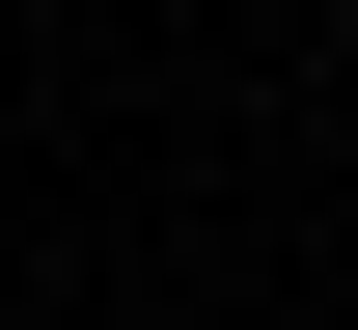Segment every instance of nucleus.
Returning <instances> with one entry per match:
<instances>
[{"label": "nucleus", "mask_w": 358, "mask_h": 330, "mask_svg": "<svg viewBox=\"0 0 358 330\" xmlns=\"http://www.w3.org/2000/svg\"><path fill=\"white\" fill-rule=\"evenodd\" d=\"M331 28H358V0H331Z\"/></svg>", "instance_id": "nucleus-1"}]
</instances>
